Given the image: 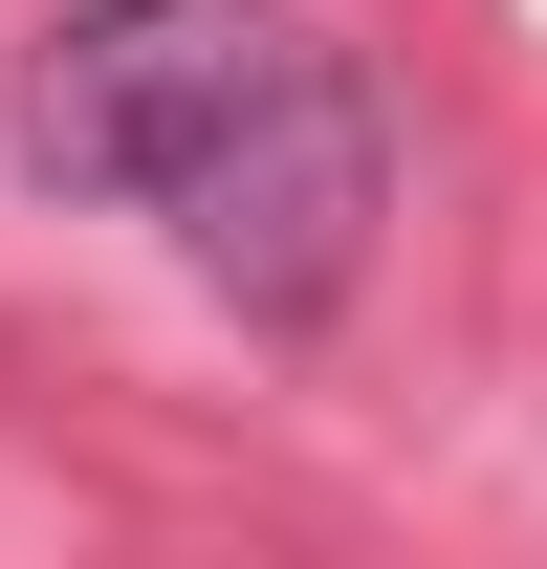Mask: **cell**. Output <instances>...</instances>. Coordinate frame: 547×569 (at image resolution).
Instances as JSON below:
<instances>
[{"label":"cell","instance_id":"6da1fadb","mask_svg":"<svg viewBox=\"0 0 547 569\" xmlns=\"http://www.w3.org/2000/svg\"><path fill=\"white\" fill-rule=\"evenodd\" d=\"M0 132L44 198L153 219L241 329H329L395 219V110L307 0H67Z\"/></svg>","mask_w":547,"mask_h":569}]
</instances>
